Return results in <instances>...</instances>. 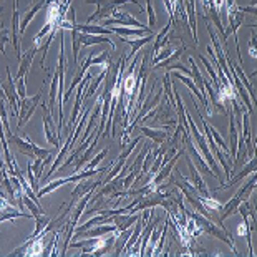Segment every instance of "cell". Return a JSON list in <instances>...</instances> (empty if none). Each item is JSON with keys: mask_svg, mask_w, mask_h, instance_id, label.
I'll list each match as a JSON object with an SVG mask.
<instances>
[{"mask_svg": "<svg viewBox=\"0 0 257 257\" xmlns=\"http://www.w3.org/2000/svg\"><path fill=\"white\" fill-rule=\"evenodd\" d=\"M184 214L191 217L194 222H196V226H198L201 229V232H206V234H211V236H214L217 239H221L222 242H226L229 247L232 249V252H237V249H236V245H234V239L232 236L229 234L227 229H224V226H219V224H216V222H212L211 219H207V217H204L202 214H199V212H189L188 209L184 211Z\"/></svg>", "mask_w": 257, "mask_h": 257, "instance_id": "1", "label": "cell"}, {"mask_svg": "<svg viewBox=\"0 0 257 257\" xmlns=\"http://www.w3.org/2000/svg\"><path fill=\"white\" fill-rule=\"evenodd\" d=\"M255 174H252V176L249 178V181L245 183L244 186H240V189L237 191L236 194L232 196L231 199H229V202H226V204H222V209L219 212V219L221 222H224L227 219L229 216H232V214H236L237 212V207L239 204L242 202L244 199H249L250 198V193L255 189Z\"/></svg>", "mask_w": 257, "mask_h": 257, "instance_id": "2", "label": "cell"}, {"mask_svg": "<svg viewBox=\"0 0 257 257\" xmlns=\"http://www.w3.org/2000/svg\"><path fill=\"white\" fill-rule=\"evenodd\" d=\"M85 2L86 4H95L98 7L96 12L88 17V24H93V22H96V20H105L108 17H111L114 10L119 9L124 4H130V2L136 4L140 7L141 12H145L143 5H140L138 0H85Z\"/></svg>", "mask_w": 257, "mask_h": 257, "instance_id": "3", "label": "cell"}, {"mask_svg": "<svg viewBox=\"0 0 257 257\" xmlns=\"http://www.w3.org/2000/svg\"><path fill=\"white\" fill-rule=\"evenodd\" d=\"M106 171H108L106 168H98V169L95 168V169H85L83 173H75V174H72V176H68V178H60V179H57V181L48 183V184L43 186L42 189H38L37 196H38V198H43V196L50 194L52 191H55L57 188H60V186H63L67 183H78V181H81V179H85V178L95 176V174H103Z\"/></svg>", "mask_w": 257, "mask_h": 257, "instance_id": "4", "label": "cell"}, {"mask_svg": "<svg viewBox=\"0 0 257 257\" xmlns=\"http://www.w3.org/2000/svg\"><path fill=\"white\" fill-rule=\"evenodd\" d=\"M45 85H47V81H43V85L40 86V90H38L34 96H25L24 100L19 101V116H17L19 123H17V130H20L22 126H24V124L32 118V114L35 113L38 103L42 101V95H43V91H45Z\"/></svg>", "mask_w": 257, "mask_h": 257, "instance_id": "5", "label": "cell"}, {"mask_svg": "<svg viewBox=\"0 0 257 257\" xmlns=\"http://www.w3.org/2000/svg\"><path fill=\"white\" fill-rule=\"evenodd\" d=\"M10 140L14 141L15 146L19 148V151L22 153V155H25L27 158H32V160H35V158H40V160L45 161L48 156L52 155L53 150H45V148H40V146H37L34 145L29 138H22V136L19 135H10L9 136Z\"/></svg>", "mask_w": 257, "mask_h": 257, "instance_id": "6", "label": "cell"}, {"mask_svg": "<svg viewBox=\"0 0 257 257\" xmlns=\"http://www.w3.org/2000/svg\"><path fill=\"white\" fill-rule=\"evenodd\" d=\"M103 184V181H91V179L88 178H85V179H81V181L76 183L75 186V189L72 191V196H70V202H68V206H67V214H70L73 209V206L78 202V199H81L86 193H90V191H95L96 188H100V186Z\"/></svg>", "mask_w": 257, "mask_h": 257, "instance_id": "7", "label": "cell"}, {"mask_svg": "<svg viewBox=\"0 0 257 257\" xmlns=\"http://www.w3.org/2000/svg\"><path fill=\"white\" fill-rule=\"evenodd\" d=\"M113 25H119V27H136V29H146V25L141 24L140 20H136L133 15H130L128 12H119L116 9L113 12L111 19H105L103 20V27H113Z\"/></svg>", "mask_w": 257, "mask_h": 257, "instance_id": "8", "label": "cell"}, {"mask_svg": "<svg viewBox=\"0 0 257 257\" xmlns=\"http://www.w3.org/2000/svg\"><path fill=\"white\" fill-rule=\"evenodd\" d=\"M183 145H186V146H184V151H188V156L191 158V160H194V161H196V168H198L199 171L206 173V174H211V176H212L211 168L207 166L206 160L202 158V155L199 153L198 148L194 146L193 140H191V135H189V136H186V138L183 140Z\"/></svg>", "mask_w": 257, "mask_h": 257, "instance_id": "9", "label": "cell"}, {"mask_svg": "<svg viewBox=\"0 0 257 257\" xmlns=\"http://www.w3.org/2000/svg\"><path fill=\"white\" fill-rule=\"evenodd\" d=\"M186 163H188V168H189V183L198 189V193L201 194V198H211V193L209 189L206 188V183L202 181L201 174H199V169L194 166L193 160L189 156H186Z\"/></svg>", "mask_w": 257, "mask_h": 257, "instance_id": "10", "label": "cell"}, {"mask_svg": "<svg viewBox=\"0 0 257 257\" xmlns=\"http://www.w3.org/2000/svg\"><path fill=\"white\" fill-rule=\"evenodd\" d=\"M2 90L5 93V98L10 103V110H12V114L19 116V95H17V88H15L12 73H10V68H7V81L2 85Z\"/></svg>", "mask_w": 257, "mask_h": 257, "instance_id": "11", "label": "cell"}, {"mask_svg": "<svg viewBox=\"0 0 257 257\" xmlns=\"http://www.w3.org/2000/svg\"><path fill=\"white\" fill-rule=\"evenodd\" d=\"M43 131H45V138L48 141V145H52L55 150H58V148L62 146L58 141V131L52 119L50 110H47V108H43Z\"/></svg>", "mask_w": 257, "mask_h": 257, "instance_id": "12", "label": "cell"}, {"mask_svg": "<svg viewBox=\"0 0 257 257\" xmlns=\"http://www.w3.org/2000/svg\"><path fill=\"white\" fill-rule=\"evenodd\" d=\"M183 155H184V146H181V150H178L176 153H174V156L166 163L165 166H161V168H160V173H156V174H155V178L151 179V184H155L156 188H158V186H160L163 181H165L166 178L171 176L174 165H176V161H178Z\"/></svg>", "mask_w": 257, "mask_h": 257, "instance_id": "13", "label": "cell"}, {"mask_svg": "<svg viewBox=\"0 0 257 257\" xmlns=\"http://www.w3.org/2000/svg\"><path fill=\"white\" fill-rule=\"evenodd\" d=\"M138 130H140L141 136L151 138L155 145H163L165 141L169 140V136H171V133H169L168 130H161V128H151V126H143V124H140Z\"/></svg>", "mask_w": 257, "mask_h": 257, "instance_id": "14", "label": "cell"}, {"mask_svg": "<svg viewBox=\"0 0 257 257\" xmlns=\"http://www.w3.org/2000/svg\"><path fill=\"white\" fill-rule=\"evenodd\" d=\"M141 214L140 212H136V214H131V212H119V214H113V224L116 226V232H121L124 229H130L133 224L136 222Z\"/></svg>", "mask_w": 257, "mask_h": 257, "instance_id": "15", "label": "cell"}, {"mask_svg": "<svg viewBox=\"0 0 257 257\" xmlns=\"http://www.w3.org/2000/svg\"><path fill=\"white\" fill-rule=\"evenodd\" d=\"M114 35H119L121 38H140L155 34L153 29H131V27H111L110 29Z\"/></svg>", "mask_w": 257, "mask_h": 257, "instance_id": "16", "label": "cell"}, {"mask_svg": "<svg viewBox=\"0 0 257 257\" xmlns=\"http://www.w3.org/2000/svg\"><path fill=\"white\" fill-rule=\"evenodd\" d=\"M78 42H80V45H85V47L98 45V43H108V45L111 47V50L116 48L114 42L110 40L106 35H90V34H81V32H78Z\"/></svg>", "mask_w": 257, "mask_h": 257, "instance_id": "17", "label": "cell"}, {"mask_svg": "<svg viewBox=\"0 0 257 257\" xmlns=\"http://www.w3.org/2000/svg\"><path fill=\"white\" fill-rule=\"evenodd\" d=\"M38 50L37 45H32L29 50L25 52V55L20 58V68H19V73L15 78H24V76H27V73H29V68L32 67V62H34L35 58V53Z\"/></svg>", "mask_w": 257, "mask_h": 257, "instance_id": "18", "label": "cell"}, {"mask_svg": "<svg viewBox=\"0 0 257 257\" xmlns=\"http://www.w3.org/2000/svg\"><path fill=\"white\" fill-rule=\"evenodd\" d=\"M116 232V226H105V224H98V226H93L90 229H86V231H83L78 236L80 237H103L106 236V234H113Z\"/></svg>", "mask_w": 257, "mask_h": 257, "instance_id": "19", "label": "cell"}, {"mask_svg": "<svg viewBox=\"0 0 257 257\" xmlns=\"http://www.w3.org/2000/svg\"><path fill=\"white\" fill-rule=\"evenodd\" d=\"M255 166H257V161H255V158H250V160H249V163H247V165L244 166V169H242V171H240V174H237L236 178L229 179L227 183H224L222 186H219V188H217L216 191H221V189H224V188H231V186L237 184V183H239V181H240V179H242V178L249 176L250 173H254V171H255Z\"/></svg>", "mask_w": 257, "mask_h": 257, "instance_id": "20", "label": "cell"}, {"mask_svg": "<svg viewBox=\"0 0 257 257\" xmlns=\"http://www.w3.org/2000/svg\"><path fill=\"white\" fill-rule=\"evenodd\" d=\"M45 4H47V0H35V4L32 5V7H30V10H29V12L25 14V17L22 19V22H20V27H19V34H24V32H25V29H27V25H29L30 22L34 20V17H35V15H37L38 12H40V9H42V7H43V5H45Z\"/></svg>", "mask_w": 257, "mask_h": 257, "instance_id": "21", "label": "cell"}, {"mask_svg": "<svg viewBox=\"0 0 257 257\" xmlns=\"http://www.w3.org/2000/svg\"><path fill=\"white\" fill-rule=\"evenodd\" d=\"M75 30L81 32V34H90V35H110V34H113L110 29H106V27L91 25V24H76Z\"/></svg>", "mask_w": 257, "mask_h": 257, "instance_id": "22", "label": "cell"}, {"mask_svg": "<svg viewBox=\"0 0 257 257\" xmlns=\"http://www.w3.org/2000/svg\"><path fill=\"white\" fill-rule=\"evenodd\" d=\"M100 136H101V135H100V131L96 130L95 140H93L91 143H90V146L86 148V150H85L83 153H81V155H80V160H75V161H73V163H75V173L78 171L80 168H83V166H85V163H88V161H90V156L93 155V150L96 148V143H98V140H100Z\"/></svg>", "mask_w": 257, "mask_h": 257, "instance_id": "23", "label": "cell"}, {"mask_svg": "<svg viewBox=\"0 0 257 257\" xmlns=\"http://www.w3.org/2000/svg\"><path fill=\"white\" fill-rule=\"evenodd\" d=\"M153 38H155V34H151V35H146V37H140V38H136V40H128V38H121V42H126V43H130V47H131V53L128 57H133V55H136L141 48H143L145 45H148Z\"/></svg>", "mask_w": 257, "mask_h": 257, "instance_id": "24", "label": "cell"}, {"mask_svg": "<svg viewBox=\"0 0 257 257\" xmlns=\"http://www.w3.org/2000/svg\"><path fill=\"white\" fill-rule=\"evenodd\" d=\"M12 45H14V50H15V55L20 60L22 58V52H20V43H19V10H14V17H12Z\"/></svg>", "mask_w": 257, "mask_h": 257, "instance_id": "25", "label": "cell"}, {"mask_svg": "<svg viewBox=\"0 0 257 257\" xmlns=\"http://www.w3.org/2000/svg\"><path fill=\"white\" fill-rule=\"evenodd\" d=\"M184 7L188 9V17H189V27L191 34H193L194 43H198V27H196V15H194V0H184Z\"/></svg>", "mask_w": 257, "mask_h": 257, "instance_id": "26", "label": "cell"}, {"mask_svg": "<svg viewBox=\"0 0 257 257\" xmlns=\"http://www.w3.org/2000/svg\"><path fill=\"white\" fill-rule=\"evenodd\" d=\"M130 236H131V227L124 229V231L116 234V237H114V244H113V255H119L123 252V247H124V244H126Z\"/></svg>", "mask_w": 257, "mask_h": 257, "instance_id": "27", "label": "cell"}, {"mask_svg": "<svg viewBox=\"0 0 257 257\" xmlns=\"http://www.w3.org/2000/svg\"><path fill=\"white\" fill-rule=\"evenodd\" d=\"M57 32H58V29H52V30H50V34L47 35L45 40H42V43H40V48H42V62H40V67H42V68H45V58H47L48 47H50V43L53 42V38H55Z\"/></svg>", "mask_w": 257, "mask_h": 257, "instance_id": "28", "label": "cell"}, {"mask_svg": "<svg viewBox=\"0 0 257 257\" xmlns=\"http://www.w3.org/2000/svg\"><path fill=\"white\" fill-rule=\"evenodd\" d=\"M22 201H24V204L29 207V211H30V214L34 216V217H37V216H40V214H43V207L38 204V202H35L34 199L30 198V196H27L25 193H24V196H22Z\"/></svg>", "mask_w": 257, "mask_h": 257, "instance_id": "29", "label": "cell"}, {"mask_svg": "<svg viewBox=\"0 0 257 257\" xmlns=\"http://www.w3.org/2000/svg\"><path fill=\"white\" fill-rule=\"evenodd\" d=\"M35 221H37V226H35V231H34V234H32L30 237H27V239H32V237H37L38 234H40L43 229H45L47 226H48V222L52 221V217L47 214V212H43V214H40V216H37L35 217Z\"/></svg>", "mask_w": 257, "mask_h": 257, "instance_id": "30", "label": "cell"}, {"mask_svg": "<svg viewBox=\"0 0 257 257\" xmlns=\"http://www.w3.org/2000/svg\"><path fill=\"white\" fill-rule=\"evenodd\" d=\"M163 88H165V93L168 96V101L176 108V103H174V93H173V85H171V73H166L163 76Z\"/></svg>", "mask_w": 257, "mask_h": 257, "instance_id": "31", "label": "cell"}, {"mask_svg": "<svg viewBox=\"0 0 257 257\" xmlns=\"http://www.w3.org/2000/svg\"><path fill=\"white\" fill-rule=\"evenodd\" d=\"M111 60H110V52H100V55L98 57H93L91 58V65H95V67H98V65H108Z\"/></svg>", "mask_w": 257, "mask_h": 257, "instance_id": "32", "label": "cell"}, {"mask_svg": "<svg viewBox=\"0 0 257 257\" xmlns=\"http://www.w3.org/2000/svg\"><path fill=\"white\" fill-rule=\"evenodd\" d=\"M70 32H72V42H73V60H75V65L78 67V53H80L78 32H76V30H70Z\"/></svg>", "mask_w": 257, "mask_h": 257, "instance_id": "33", "label": "cell"}, {"mask_svg": "<svg viewBox=\"0 0 257 257\" xmlns=\"http://www.w3.org/2000/svg\"><path fill=\"white\" fill-rule=\"evenodd\" d=\"M106 155H108V150H101V151L98 153V155H96L95 158H93V161H90L88 165L83 166V168H85V169H95V168L101 163L103 158H106Z\"/></svg>", "mask_w": 257, "mask_h": 257, "instance_id": "34", "label": "cell"}, {"mask_svg": "<svg viewBox=\"0 0 257 257\" xmlns=\"http://www.w3.org/2000/svg\"><path fill=\"white\" fill-rule=\"evenodd\" d=\"M10 40V32L7 29H2L0 30V53H4L5 55V45H7Z\"/></svg>", "mask_w": 257, "mask_h": 257, "instance_id": "35", "label": "cell"}, {"mask_svg": "<svg viewBox=\"0 0 257 257\" xmlns=\"http://www.w3.org/2000/svg\"><path fill=\"white\" fill-rule=\"evenodd\" d=\"M17 80V85H15V88H17V95H19V101L24 100L27 96V88H25V76L24 78H15Z\"/></svg>", "mask_w": 257, "mask_h": 257, "instance_id": "36", "label": "cell"}, {"mask_svg": "<svg viewBox=\"0 0 257 257\" xmlns=\"http://www.w3.org/2000/svg\"><path fill=\"white\" fill-rule=\"evenodd\" d=\"M249 53L252 58H257V53H255V30H252V35H250V40H249Z\"/></svg>", "mask_w": 257, "mask_h": 257, "instance_id": "37", "label": "cell"}, {"mask_svg": "<svg viewBox=\"0 0 257 257\" xmlns=\"http://www.w3.org/2000/svg\"><path fill=\"white\" fill-rule=\"evenodd\" d=\"M14 10H19V0H14Z\"/></svg>", "mask_w": 257, "mask_h": 257, "instance_id": "38", "label": "cell"}, {"mask_svg": "<svg viewBox=\"0 0 257 257\" xmlns=\"http://www.w3.org/2000/svg\"><path fill=\"white\" fill-rule=\"evenodd\" d=\"M0 14H2V7H0Z\"/></svg>", "mask_w": 257, "mask_h": 257, "instance_id": "39", "label": "cell"}, {"mask_svg": "<svg viewBox=\"0 0 257 257\" xmlns=\"http://www.w3.org/2000/svg\"><path fill=\"white\" fill-rule=\"evenodd\" d=\"M183 2H184V0H183Z\"/></svg>", "mask_w": 257, "mask_h": 257, "instance_id": "40", "label": "cell"}]
</instances>
